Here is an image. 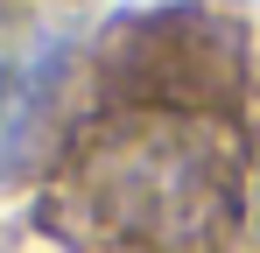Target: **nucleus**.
<instances>
[{
  "instance_id": "obj_1",
  "label": "nucleus",
  "mask_w": 260,
  "mask_h": 253,
  "mask_svg": "<svg viewBox=\"0 0 260 253\" xmlns=\"http://www.w3.org/2000/svg\"><path fill=\"white\" fill-rule=\"evenodd\" d=\"M225 204V155L183 113H127L78 148V211L120 253H197Z\"/></svg>"
},
{
  "instance_id": "obj_2",
  "label": "nucleus",
  "mask_w": 260,
  "mask_h": 253,
  "mask_svg": "<svg viewBox=\"0 0 260 253\" xmlns=\"http://www.w3.org/2000/svg\"><path fill=\"white\" fill-rule=\"evenodd\" d=\"M99 71L141 113H176V106H197V99H225L246 71V42L204 0H183V7L113 21V42H106Z\"/></svg>"
},
{
  "instance_id": "obj_3",
  "label": "nucleus",
  "mask_w": 260,
  "mask_h": 253,
  "mask_svg": "<svg viewBox=\"0 0 260 253\" xmlns=\"http://www.w3.org/2000/svg\"><path fill=\"white\" fill-rule=\"evenodd\" d=\"M63 78H71V36H28V49L0 56V183L36 169Z\"/></svg>"
}]
</instances>
